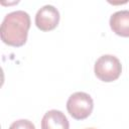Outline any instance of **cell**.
I'll use <instances>...</instances> for the list:
<instances>
[{"mask_svg":"<svg viewBox=\"0 0 129 129\" xmlns=\"http://www.w3.org/2000/svg\"><path fill=\"white\" fill-rule=\"evenodd\" d=\"M110 27L117 35L129 37V10H121L110 17Z\"/></svg>","mask_w":129,"mask_h":129,"instance_id":"6","label":"cell"},{"mask_svg":"<svg viewBox=\"0 0 129 129\" xmlns=\"http://www.w3.org/2000/svg\"><path fill=\"white\" fill-rule=\"evenodd\" d=\"M87 129H95V128H87Z\"/></svg>","mask_w":129,"mask_h":129,"instance_id":"8","label":"cell"},{"mask_svg":"<svg viewBox=\"0 0 129 129\" xmlns=\"http://www.w3.org/2000/svg\"><path fill=\"white\" fill-rule=\"evenodd\" d=\"M94 108L92 97L85 92H76L70 96L67 102V110L76 120L88 118Z\"/></svg>","mask_w":129,"mask_h":129,"instance_id":"3","label":"cell"},{"mask_svg":"<svg viewBox=\"0 0 129 129\" xmlns=\"http://www.w3.org/2000/svg\"><path fill=\"white\" fill-rule=\"evenodd\" d=\"M41 129H70V123L61 111L49 110L42 117Z\"/></svg>","mask_w":129,"mask_h":129,"instance_id":"5","label":"cell"},{"mask_svg":"<svg viewBox=\"0 0 129 129\" xmlns=\"http://www.w3.org/2000/svg\"><path fill=\"white\" fill-rule=\"evenodd\" d=\"M59 22V12L52 5H44L35 15V25L42 31L54 29Z\"/></svg>","mask_w":129,"mask_h":129,"instance_id":"4","label":"cell"},{"mask_svg":"<svg viewBox=\"0 0 129 129\" xmlns=\"http://www.w3.org/2000/svg\"><path fill=\"white\" fill-rule=\"evenodd\" d=\"M9 129H35V126L32 122H30L29 120L26 119H20L17 121H14Z\"/></svg>","mask_w":129,"mask_h":129,"instance_id":"7","label":"cell"},{"mask_svg":"<svg viewBox=\"0 0 129 129\" xmlns=\"http://www.w3.org/2000/svg\"><path fill=\"white\" fill-rule=\"evenodd\" d=\"M30 28V16L23 10H16L8 13L1 24V39L4 43L19 47L22 46Z\"/></svg>","mask_w":129,"mask_h":129,"instance_id":"1","label":"cell"},{"mask_svg":"<svg viewBox=\"0 0 129 129\" xmlns=\"http://www.w3.org/2000/svg\"><path fill=\"white\" fill-rule=\"evenodd\" d=\"M94 72L99 80L110 83L120 77L122 73V66L116 56L112 54H104L96 60Z\"/></svg>","mask_w":129,"mask_h":129,"instance_id":"2","label":"cell"}]
</instances>
